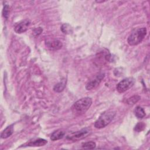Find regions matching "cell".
<instances>
[{"label": "cell", "mask_w": 150, "mask_h": 150, "mask_svg": "<svg viewBox=\"0 0 150 150\" xmlns=\"http://www.w3.org/2000/svg\"><path fill=\"white\" fill-rule=\"evenodd\" d=\"M140 99V97L138 96H134L127 100V103L128 104H134Z\"/></svg>", "instance_id": "17"}, {"label": "cell", "mask_w": 150, "mask_h": 150, "mask_svg": "<svg viewBox=\"0 0 150 150\" xmlns=\"http://www.w3.org/2000/svg\"><path fill=\"white\" fill-rule=\"evenodd\" d=\"M66 80H62L61 81H60L59 83H58L57 84L54 86V87H53V90L57 93H60L66 87Z\"/></svg>", "instance_id": "13"}, {"label": "cell", "mask_w": 150, "mask_h": 150, "mask_svg": "<svg viewBox=\"0 0 150 150\" xmlns=\"http://www.w3.org/2000/svg\"><path fill=\"white\" fill-rule=\"evenodd\" d=\"M43 29L41 28H37L34 30V34H36V35H39L41 33V32H42Z\"/></svg>", "instance_id": "20"}, {"label": "cell", "mask_w": 150, "mask_h": 150, "mask_svg": "<svg viewBox=\"0 0 150 150\" xmlns=\"http://www.w3.org/2000/svg\"><path fill=\"white\" fill-rule=\"evenodd\" d=\"M98 56H97V60L101 63H105L106 62H108L111 59V54L108 51H101V52L99 53Z\"/></svg>", "instance_id": "9"}, {"label": "cell", "mask_w": 150, "mask_h": 150, "mask_svg": "<svg viewBox=\"0 0 150 150\" xmlns=\"http://www.w3.org/2000/svg\"><path fill=\"white\" fill-rule=\"evenodd\" d=\"M134 84V79L131 77H128L123 79L120 81L116 87L117 90L120 93H122L129 88H131Z\"/></svg>", "instance_id": "5"}, {"label": "cell", "mask_w": 150, "mask_h": 150, "mask_svg": "<svg viewBox=\"0 0 150 150\" xmlns=\"http://www.w3.org/2000/svg\"><path fill=\"white\" fill-rule=\"evenodd\" d=\"M47 143V141L46 139L39 138L38 139H36L33 141H30L25 145L28 146H44Z\"/></svg>", "instance_id": "11"}, {"label": "cell", "mask_w": 150, "mask_h": 150, "mask_svg": "<svg viewBox=\"0 0 150 150\" xmlns=\"http://www.w3.org/2000/svg\"><path fill=\"white\" fill-rule=\"evenodd\" d=\"M96 146V144L93 141H89L84 142L82 144V148L84 149H91L95 148Z\"/></svg>", "instance_id": "16"}, {"label": "cell", "mask_w": 150, "mask_h": 150, "mask_svg": "<svg viewBox=\"0 0 150 150\" xmlns=\"http://www.w3.org/2000/svg\"><path fill=\"white\" fill-rule=\"evenodd\" d=\"M46 46L52 50H59L62 48L63 45L62 43L57 39H50L45 41Z\"/></svg>", "instance_id": "8"}, {"label": "cell", "mask_w": 150, "mask_h": 150, "mask_svg": "<svg viewBox=\"0 0 150 150\" xmlns=\"http://www.w3.org/2000/svg\"><path fill=\"white\" fill-rule=\"evenodd\" d=\"M146 32V28L145 27L134 29L127 39L128 43L131 46H135L139 44L145 37Z\"/></svg>", "instance_id": "1"}, {"label": "cell", "mask_w": 150, "mask_h": 150, "mask_svg": "<svg viewBox=\"0 0 150 150\" xmlns=\"http://www.w3.org/2000/svg\"><path fill=\"white\" fill-rule=\"evenodd\" d=\"M13 132V127L12 125L8 126L1 134V138L5 139L10 137Z\"/></svg>", "instance_id": "12"}, {"label": "cell", "mask_w": 150, "mask_h": 150, "mask_svg": "<svg viewBox=\"0 0 150 150\" xmlns=\"http://www.w3.org/2000/svg\"><path fill=\"white\" fill-rule=\"evenodd\" d=\"M30 21L28 19H25L18 23L15 26L14 30L15 32L17 33H22L26 32L28 29V28L30 26Z\"/></svg>", "instance_id": "7"}, {"label": "cell", "mask_w": 150, "mask_h": 150, "mask_svg": "<svg viewBox=\"0 0 150 150\" xmlns=\"http://www.w3.org/2000/svg\"><path fill=\"white\" fill-rule=\"evenodd\" d=\"M116 112L110 110L103 112L94 123V127L97 129H101L108 125L114 118Z\"/></svg>", "instance_id": "3"}, {"label": "cell", "mask_w": 150, "mask_h": 150, "mask_svg": "<svg viewBox=\"0 0 150 150\" xmlns=\"http://www.w3.org/2000/svg\"><path fill=\"white\" fill-rule=\"evenodd\" d=\"M9 7L8 5H5L3 9V16L5 19H8V16H9Z\"/></svg>", "instance_id": "19"}, {"label": "cell", "mask_w": 150, "mask_h": 150, "mask_svg": "<svg viewBox=\"0 0 150 150\" xmlns=\"http://www.w3.org/2000/svg\"><path fill=\"white\" fill-rule=\"evenodd\" d=\"M92 104V100L90 97L82 98L74 103L71 107L73 112L82 114L86 112Z\"/></svg>", "instance_id": "2"}, {"label": "cell", "mask_w": 150, "mask_h": 150, "mask_svg": "<svg viewBox=\"0 0 150 150\" xmlns=\"http://www.w3.org/2000/svg\"><path fill=\"white\" fill-rule=\"evenodd\" d=\"M145 125L144 123L139 122L134 127V130L137 132H141L145 128Z\"/></svg>", "instance_id": "18"}, {"label": "cell", "mask_w": 150, "mask_h": 150, "mask_svg": "<svg viewBox=\"0 0 150 150\" xmlns=\"http://www.w3.org/2000/svg\"><path fill=\"white\" fill-rule=\"evenodd\" d=\"M90 132H91L90 128H85L81 129L80 131H77L76 132L71 133L70 134L68 135L66 138L69 140L76 141L86 138V137H87L88 134H90Z\"/></svg>", "instance_id": "4"}, {"label": "cell", "mask_w": 150, "mask_h": 150, "mask_svg": "<svg viewBox=\"0 0 150 150\" xmlns=\"http://www.w3.org/2000/svg\"><path fill=\"white\" fill-rule=\"evenodd\" d=\"M134 114L138 118H142L145 116V112L143 108L140 106H137L134 110Z\"/></svg>", "instance_id": "14"}, {"label": "cell", "mask_w": 150, "mask_h": 150, "mask_svg": "<svg viewBox=\"0 0 150 150\" xmlns=\"http://www.w3.org/2000/svg\"><path fill=\"white\" fill-rule=\"evenodd\" d=\"M61 30L65 34H70L73 32L71 27L67 23H64L62 25L61 27Z\"/></svg>", "instance_id": "15"}, {"label": "cell", "mask_w": 150, "mask_h": 150, "mask_svg": "<svg viewBox=\"0 0 150 150\" xmlns=\"http://www.w3.org/2000/svg\"><path fill=\"white\" fill-rule=\"evenodd\" d=\"M64 135H65V132L64 131H63L62 129H57L54 131L52 134L50 138L52 141H57L63 138Z\"/></svg>", "instance_id": "10"}, {"label": "cell", "mask_w": 150, "mask_h": 150, "mask_svg": "<svg viewBox=\"0 0 150 150\" xmlns=\"http://www.w3.org/2000/svg\"><path fill=\"white\" fill-rule=\"evenodd\" d=\"M104 77V73H99L94 79L90 80L86 86V88L87 90H90L96 88L100 83Z\"/></svg>", "instance_id": "6"}]
</instances>
